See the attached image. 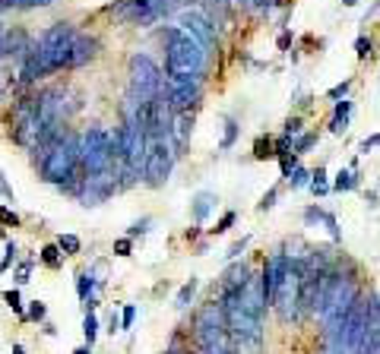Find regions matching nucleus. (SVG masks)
I'll list each match as a JSON object with an SVG mask.
<instances>
[{"label": "nucleus", "instance_id": "obj_1", "mask_svg": "<svg viewBox=\"0 0 380 354\" xmlns=\"http://www.w3.org/2000/svg\"><path fill=\"white\" fill-rule=\"evenodd\" d=\"M165 48V79L168 83H203L209 73V51L194 35L178 26H165L159 32Z\"/></svg>", "mask_w": 380, "mask_h": 354}, {"label": "nucleus", "instance_id": "obj_2", "mask_svg": "<svg viewBox=\"0 0 380 354\" xmlns=\"http://www.w3.org/2000/svg\"><path fill=\"white\" fill-rule=\"evenodd\" d=\"M39 174L41 181L51 183L61 193H73L76 183L83 181V165H79V133L67 130L61 143H54L51 149L39 158Z\"/></svg>", "mask_w": 380, "mask_h": 354}, {"label": "nucleus", "instance_id": "obj_3", "mask_svg": "<svg viewBox=\"0 0 380 354\" xmlns=\"http://www.w3.org/2000/svg\"><path fill=\"white\" fill-rule=\"evenodd\" d=\"M165 83L162 66L156 64V57L146 54V51H136L127 61V98L136 101V105H149L159 95V88Z\"/></svg>", "mask_w": 380, "mask_h": 354}, {"label": "nucleus", "instance_id": "obj_4", "mask_svg": "<svg viewBox=\"0 0 380 354\" xmlns=\"http://www.w3.org/2000/svg\"><path fill=\"white\" fill-rule=\"evenodd\" d=\"M190 342H194V348H231L229 329H225L216 298L194 310V316H190Z\"/></svg>", "mask_w": 380, "mask_h": 354}, {"label": "nucleus", "instance_id": "obj_5", "mask_svg": "<svg viewBox=\"0 0 380 354\" xmlns=\"http://www.w3.org/2000/svg\"><path fill=\"white\" fill-rule=\"evenodd\" d=\"M79 165H83V174H99L118 165V155H114L111 146V130L101 127V123H92V127L79 133Z\"/></svg>", "mask_w": 380, "mask_h": 354}, {"label": "nucleus", "instance_id": "obj_6", "mask_svg": "<svg viewBox=\"0 0 380 354\" xmlns=\"http://www.w3.org/2000/svg\"><path fill=\"white\" fill-rule=\"evenodd\" d=\"M273 310L282 326H298L301 323V263L289 260V266H285L273 298Z\"/></svg>", "mask_w": 380, "mask_h": 354}, {"label": "nucleus", "instance_id": "obj_7", "mask_svg": "<svg viewBox=\"0 0 380 354\" xmlns=\"http://www.w3.org/2000/svg\"><path fill=\"white\" fill-rule=\"evenodd\" d=\"M174 146L168 143V136H159V139H149L146 146V158H143V183L152 190L165 187L168 177H171V168H174Z\"/></svg>", "mask_w": 380, "mask_h": 354}, {"label": "nucleus", "instance_id": "obj_8", "mask_svg": "<svg viewBox=\"0 0 380 354\" xmlns=\"http://www.w3.org/2000/svg\"><path fill=\"white\" fill-rule=\"evenodd\" d=\"M114 193H118V165L108 168V171H99V174H83V181L76 183L70 196H76L79 206L92 209V206H101L108 203Z\"/></svg>", "mask_w": 380, "mask_h": 354}, {"label": "nucleus", "instance_id": "obj_9", "mask_svg": "<svg viewBox=\"0 0 380 354\" xmlns=\"http://www.w3.org/2000/svg\"><path fill=\"white\" fill-rule=\"evenodd\" d=\"M178 29H184L187 35H194L209 54L219 51V29L213 26V19H209L203 10H196V6H184V10L178 13Z\"/></svg>", "mask_w": 380, "mask_h": 354}, {"label": "nucleus", "instance_id": "obj_10", "mask_svg": "<svg viewBox=\"0 0 380 354\" xmlns=\"http://www.w3.org/2000/svg\"><path fill=\"white\" fill-rule=\"evenodd\" d=\"M165 101L171 114L196 111L203 101V83H168L165 79Z\"/></svg>", "mask_w": 380, "mask_h": 354}, {"label": "nucleus", "instance_id": "obj_11", "mask_svg": "<svg viewBox=\"0 0 380 354\" xmlns=\"http://www.w3.org/2000/svg\"><path fill=\"white\" fill-rule=\"evenodd\" d=\"M101 54V41L95 39V35H83L79 32L76 39H73V48H70V61H67V70H79V66L92 64L95 57Z\"/></svg>", "mask_w": 380, "mask_h": 354}, {"label": "nucleus", "instance_id": "obj_12", "mask_svg": "<svg viewBox=\"0 0 380 354\" xmlns=\"http://www.w3.org/2000/svg\"><path fill=\"white\" fill-rule=\"evenodd\" d=\"M194 136V111L187 114H171V130H168V143L174 146V152L181 155V149L190 143Z\"/></svg>", "mask_w": 380, "mask_h": 354}, {"label": "nucleus", "instance_id": "obj_13", "mask_svg": "<svg viewBox=\"0 0 380 354\" xmlns=\"http://www.w3.org/2000/svg\"><path fill=\"white\" fill-rule=\"evenodd\" d=\"M216 206H219V196L213 193V190H200V193H194V199H190V218H194V225H203V221L216 212Z\"/></svg>", "mask_w": 380, "mask_h": 354}, {"label": "nucleus", "instance_id": "obj_14", "mask_svg": "<svg viewBox=\"0 0 380 354\" xmlns=\"http://www.w3.org/2000/svg\"><path fill=\"white\" fill-rule=\"evenodd\" d=\"M251 263L241 256V260H231L229 266H225L222 278H219V288H244V282L251 278Z\"/></svg>", "mask_w": 380, "mask_h": 354}, {"label": "nucleus", "instance_id": "obj_15", "mask_svg": "<svg viewBox=\"0 0 380 354\" xmlns=\"http://www.w3.org/2000/svg\"><path fill=\"white\" fill-rule=\"evenodd\" d=\"M196 4H200V10L213 19L216 29H229V22H231V0H196Z\"/></svg>", "mask_w": 380, "mask_h": 354}, {"label": "nucleus", "instance_id": "obj_16", "mask_svg": "<svg viewBox=\"0 0 380 354\" xmlns=\"http://www.w3.org/2000/svg\"><path fill=\"white\" fill-rule=\"evenodd\" d=\"M352 111H355V101H352V98L333 101V117H330V133H333V136H342V133L349 130V121H352Z\"/></svg>", "mask_w": 380, "mask_h": 354}, {"label": "nucleus", "instance_id": "obj_17", "mask_svg": "<svg viewBox=\"0 0 380 354\" xmlns=\"http://www.w3.org/2000/svg\"><path fill=\"white\" fill-rule=\"evenodd\" d=\"M105 285V278H95V269H79L76 272V294H79V300H89V298H99V288Z\"/></svg>", "mask_w": 380, "mask_h": 354}, {"label": "nucleus", "instance_id": "obj_18", "mask_svg": "<svg viewBox=\"0 0 380 354\" xmlns=\"http://www.w3.org/2000/svg\"><path fill=\"white\" fill-rule=\"evenodd\" d=\"M358 187H361V171H352V168H339L330 181L333 193H352Z\"/></svg>", "mask_w": 380, "mask_h": 354}, {"label": "nucleus", "instance_id": "obj_19", "mask_svg": "<svg viewBox=\"0 0 380 354\" xmlns=\"http://www.w3.org/2000/svg\"><path fill=\"white\" fill-rule=\"evenodd\" d=\"M196 291H200V278H196V275H190L187 282L178 288V294H174V310H187L190 304H194Z\"/></svg>", "mask_w": 380, "mask_h": 354}, {"label": "nucleus", "instance_id": "obj_20", "mask_svg": "<svg viewBox=\"0 0 380 354\" xmlns=\"http://www.w3.org/2000/svg\"><path fill=\"white\" fill-rule=\"evenodd\" d=\"M308 190H311L314 196H326V193H333V190H330V174H326V168H324V165H317V168L311 171Z\"/></svg>", "mask_w": 380, "mask_h": 354}, {"label": "nucleus", "instance_id": "obj_21", "mask_svg": "<svg viewBox=\"0 0 380 354\" xmlns=\"http://www.w3.org/2000/svg\"><path fill=\"white\" fill-rule=\"evenodd\" d=\"M238 136H241V123H238V117H225V130H222V139H219V149L222 152H229V149H235V143H238Z\"/></svg>", "mask_w": 380, "mask_h": 354}, {"label": "nucleus", "instance_id": "obj_22", "mask_svg": "<svg viewBox=\"0 0 380 354\" xmlns=\"http://www.w3.org/2000/svg\"><path fill=\"white\" fill-rule=\"evenodd\" d=\"M317 143H320V133H317V130L298 133V136L291 139V152H295V155H308V152H311Z\"/></svg>", "mask_w": 380, "mask_h": 354}, {"label": "nucleus", "instance_id": "obj_23", "mask_svg": "<svg viewBox=\"0 0 380 354\" xmlns=\"http://www.w3.org/2000/svg\"><path fill=\"white\" fill-rule=\"evenodd\" d=\"M39 260L48 266V269H61L64 266V260H67V256L61 253V247H57V243H45V247H41V253H39Z\"/></svg>", "mask_w": 380, "mask_h": 354}, {"label": "nucleus", "instance_id": "obj_24", "mask_svg": "<svg viewBox=\"0 0 380 354\" xmlns=\"http://www.w3.org/2000/svg\"><path fill=\"white\" fill-rule=\"evenodd\" d=\"M4 304L19 316V323H26V304H23V294H19V288H16V285L6 288V291H4Z\"/></svg>", "mask_w": 380, "mask_h": 354}, {"label": "nucleus", "instance_id": "obj_25", "mask_svg": "<svg viewBox=\"0 0 380 354\" xmlns=\"http://www.w3.org/2000/svg\"><path fill=\"white\" fill-rule=\"evenodd\" d=\"M99 332H101V323H99V316H95V310H86V316H83V338H86V345H95Z\"/></svg>", "mask_w": 380, "mask_h": 354}, {"label": "nucleus", "instance_id": "obj_26", "mask_svg": "<svg viewBox=\"0 0 380 354\" xmlns=\"http://www.w3.org/2000/svg\"><path fill=\"white\" fill-rule=\"evenodd\" d=\"M16 260H19V247H16V241L6 238V243H4V260H0V278L6 275V269H10V266H16Z\"/></svg>", "mask_w": 380, "mask_h": 354}, {"label": "nucleus", "instance_id": "obj_27", "mask_svg": "<svg viewBox=\"0 0 380 354\" xmlns=\"http://www.w3.org/2000/svg\"><path fill=\"white\" fill-rule=\"evenodd\" d=\"M32 269H35V260H16V269H13V282H16V288L32 282Z\"/></svg>", "mask_w": 380, "mask_h": 354}, {"label": "nucleus", "instance_id": "obj_28", "mask_svg": "<svg viewBox=\"0 0 380 354\" xmlns=\"http://www.w3.org/2000/svg\"><path fill=\"white\" fill-rule=\"evenodd\" d=\"M16 76H13V73H4L0 70V105H4V101H10V98H16Z\"/></svg>", "mask_w": 380, "mask_h": 354}, {"label": "nucleus", "instance_id": "obj_29", "mask_svg": "<svg viewBox=\"0 0 380 354\" xmlns=\"http://www.w3.org/2000/svg\"><path fill=\"white\" fill-rule=\"evenodd\" d=\"M235 221H238V212H235V209H229L222 218L216 221V228H209L206 234H209V238H219V234H229L231 228H235Z\"/></svg>", "mask_w": 380, "mask_h": 354}, {"label": "nucleus", "instance_id": "obj_30", "mask_svg": "<svg viewBox=\"0 0 380 354\" xmlns=\"http://www.w3.org/2000/svg\"><path fill=\"white\" fill-rule=\"evenodd\" d=\"M51 4H57V0H4V10H41Z\"/></svg>", "mask_w": 380, "mask_h": 354}, {"label": "nucleus", "instance_id": "obj_31", "mask_svg": "<svg viewBox=\"0 0 380 354\" xmlns=\"http://www.w3.org/2000/svg\"><path fill=\"white\" fill-rule=\"evenodd\" d=\"M54 243L61 247V253H64V256H76L79 250H83V241H79L76 234H61V238H57Z\"/></svg>", "mask_w": 380, "mask_h": 354}, {"label": "nucleus", "instance_id": "obj_32", "mask_svg": "<svg viewBox=\"0 0 380 354\" xmlns=\"http://www.w3.org/2000/svg\"><path fill=\"white\" fill-rule=\"evenodd\" d=\"M48 320V304L45 300H29V310H26V323H45Z\"/></svg>", "mask_w": 380, "mask_h": 354}, {"label": "nucleus", "instance_id": "obj_33", "mask_svg": "<svg viewBox=\"0 0 380 354\" xmlns=\"http://www.w3.org/2000/svg\"><path fill=\"white\" fill-rule=\"evenodd\" d=\"M152 225H156V218H152V216H143V218H136L134 225L127 228V238H130V241L143 238V234H149V231H152Z\"/></svg>", "mask_w": 380, "mask_h": 354}, {"label": "nucleus", "instance_id": "obj_34", "mask_svg": "<svg viewBox=\"0 0 380 354\" xmlns=\"http://www.w3.org/2000/svg\"><path fill=\"white\" fill-rule=\"evenodd\" d=\"M355 57L358 61H371L374 57V39L371 35H358L355 39Z\"/></svg>", "mask_w": 380, "mask_h": 354}, {"label": "nucleus", "instance_id": "obj_35", "mask_svg": "<svg viewBox=\"0 0 380 354\" xmlns=\"http://www.w3.org/2000/svg\"><path fill=\"white\" fill-rule=\"evenodd\" d=\"M254 158H257V161L276 158V152H273V136H257V143H254Z\"/></svg>", "mask_w": 380, "mask_h": 354}, {"label": "nucleus", "instance_id": "obj_36", "mask_svg": "<svg viewBox=\"0 0 380 354\" xmlns=\"http://www.w3.org/2000/svg\"><path fill=\"white\" fill-rule=\"evenodd\" d=\"M352 86H355V79H352V76H346L342 83H336L333 88H326V98H330V101H342V98H349Z\"/></svg>", "mask_w": 380, "mask_h": 354}, {"label": "nucleus", "instance_id": "obj_37", "mask_svg": "<svg viewBox=\"0 0 380 354\" xmlns=\"http://www.w3.org/2000/svg\"><path fill=\"white\" fill-rule=\"evenodd\" d=\"M320 225L326 228V234H330V241H333V243H342V228H339V218H336L333 212H326V209H324V221H320Z\"/></svg>", "mask_w": 380, "mask_h": 354}, {"label": "nucleus", "instance_id": "obj_38", "mask_svg": "<svg viewBox=\"0 0 380 354\" xmlns=\"http://www.w3.org/2000/svg\"><path fill=\"white\" fill-rule=\"evenodd\" d=\"M298 133H304V117H301V114H291V117H285V123H282V136L295 139Z\"/></svg>", "mask_w": 380, "mask_h": 354}, {"label": "nucleus", "instance_id": "obj_39", "mask_svg": "<svg viewBox=\"0 0 380 354\" xmlns=\"http://www.w3.org/2000/svg\"><path fill=\"white\" fill-rule=\"evenodd\" d=\"M308 181H311V168H304V165H298L295 171L289 174V187L291 190H304V187H308Z\"/></svg>", "mask_w": 380, "mask_h": 354}, {"label": "nucleus", "instance_id": "obj_40", "mask_svg": "<svg viewBox=\"0 0 380 354\" xmlns=\"http://www.w3.org/2000/svg\"><path fill=\"white\" fill-rule=\"evenodd\" d=\"M279 196H282V190H279V187H269L266 193L260 196L257 212H273V209H276V203H279Z\"/></svg>", "mask_w": 380, "mask_h": 354}, {"label": "nucleus", "instance_id": "obj_41", "mask_svg": "<svg viewBox=\"0 0 380 354\" xmlns=\"http://www.w3.org/2000/svg\"><path fill=\"white\" fill-rule=\"evenodd\" d=\"M247 247H251V234H244L241 241H235L229 247V253H225V263H231V260H241V256L247 253Z\"/></svg>", "mask_w": 380, "mask_h": 354}, {"label": "nucleus", "instance_id": "obj_42", "mask_svg": "<svg viewBox=\"0 0 380 354\" xmlns=\"http://www.w3.org/2000/svg\"><path fill=\"white\" fill-rule=\"evenodd\" d=\"M298 165H301V155H295V152L282 155V158H279V171H282V181H289V174L295 171Z\"/></svg>", "mask_w": 380, "mask_h": 354}, {"label": "nucleus", "instance_id": "obj_43", "mask_svg": "<svg viewBox=\"0 0 380 354\" xmlns=\"http://www.w3.org/2000/svg\"><path fill=\"white\" fill-rule=\"evenodd\" d=\"M134 323H136V304H124L121 307V332L134 329Z\"/></svg>", "mask_w": 380, "mask_h": 354}, {"label": "nucleus", "instance_id": "obj_44", "mask_svg": "<svg viewBox=\"0 0 380 354\" xmlns=\"http://www.w3.org/2000/svg\"><path fill=\"white\" fill-rule=\"evenodd\" d=\"M111 253H114V256H121V260H127V256L134 253V241H130L127 234H124V238H118V241H114Z\"/></svg>", "mask_w": 380, "mask_h": 354}, {"label": "nucleus", "instance_id": "obj_45", "mask_svg": "<svg viewBox=\"0 0 380 354\" xmlns=\"http://www.w3.org/2000/svg\"><path fill=\"white\" fill-rule=\"evenodd\" d=\"M0 225H4V228H23V218H19L13 209L0 206Z\"/></svg>", "mask_w": 380, "mask_h": 354}, {"label": "nucleus", "instance_id": "obj_46", "mask_svg": "<svg viewBox=\"0 0 380 354\" xmlns=\"http://www.w3.org/2000/svg\"><path fill=\"white\" fill-rule=\"evenodd\" d=\"M301 216H304V225H308V228H317L320 221H324V209H320V206H308Z\"/></svg>", "mask_w": 380, "mask_h": 354}, {"label": "nucleus", "instance_id": "obj_47", "mask_svg": "<svg viewBox=\"0 0 380 354\" xmlns=\"http://www.w3.org/2000/svg\"><path fill=\"white\" fill-rule=\"evenodd\" d=\"M374 149H380V133H371V136H364L358 143V155H371Z\"/></svg>", "mask_w": 380, "mask_h": 354}, {"label": "nucleus", "instance_id": "obj_48", "mask_svg": "<svg viewBox=\"0 0 380 354\" xmlns=\"http://www.w3.org/2000/svg\"><path fill=\"white\" fill-rule=\"evenodd\" d=\"M0 196L6 199V203H16V193H13V183L6 181V174H4V168H0Z\"/></svg>", "mask_w": 380, "mask_h": 354}, {"label": "nucleus", "instance_id": "obj_49", "mask_svg": "<svg viewBox=\"0 0 380 354\" xmlns=\"http://www.w3.org/2000/svg\"><path fill=\"white\" fill-rule=\"evenodd\" d=\"M273 152H276V158L289 155V152H291V139H289V136H276V139H273Z\"/></svg>", "mask_w": 380, "mask_h": 354}, {"label": "nucleus", "instance_id": "obj_50", "mask_svg": "<svg viewBox=\"0 0 380 354\" xmlns=\"http://www.w3.org/2000/svg\"><path fill=\"white\" fill-rule=\"evenodd\" d=\"M108 335H118V332H121V313H118V310H111V313H108Z\"/></svg>", "mask_w": 380, "mask_h": 354}, {"label": "nucleus", "instance_id": "obj_51", "mask_svg": "<svg viewBox=\"0 0 380 354\" xmlns=\"http://www.w3.org/2000/svg\"><path fill=\"white\" fill-rule=\"evenodd\" d=\"M6 61V26L0 22V64Z\"/></svg>", "mask_w": 380, "mask_h": 354}, {"label": "nucleus", "instance_id": "obj_52", "mask_svg": "<svg viewBox=\"0 0 380 354\" xmlns=\"http://www.w3.org/2000/svg\"><path fill=\"white\" fill-rule=\"evenodd\" d=\"M364 203H368V209H377V206H380V193H377V190H368V193H364Z\"/></svg>", "mask_w": 380, "mask_h": 354}, {"label": "nucleus", "instance_id": "obj_53", "mask_svg": "<svg viewBox=\"0 0 380 354\" xmlns=\"http://www.w3.org/2000/svg\"><path fill=\"white\" fill-rule=\"evenodd\" d=\"M200 228H203V225H190V228H184V241H190V243H194V241H196V238H200V234H203Z\"/></svg>", "mask_w": 380, "mask_h": 354}, {"label": "nucleus", "instance_id": "obj_54", "mask_svg": "<svg viewBox=\"0 0 380 354\" xmlns=\"http://www.w3.org/2000/svg\"><path fill=\"white\" fill-rule=\"evenodd\" d=\"M41 332L54 338V335H57V326H54V323H51V320H45V323H41Z\"/></svg>", "mask_w": 380, "mask_h": 354}, {"label": "nucleus", "instance_id": "obj_55", "mask_svg": "<svg viewBox=\"0 0 380 354\" xmlns=\"http://www.w3.org/2000/svg\"><path fill=\"white\" fill-rule=\"evenodd\" d=\"M276 44H279V51H289V44H291V35H289V32H282V35H279V41H276Z\"/></svg>", "mask_w": 380, "mask_h": 354}, {"label": "nucleus", "instance_id": "obj_56", "mask_svg": "<svg viewBox=\"0 0 380 354\" xmlns=\"http://www.w3.org/2000/svg\"><path fill=\"white\" fill-rule=\"evenodd\" d=\"M70 354H92V345H79V348H73Z\"/></svg>", "mask_w": 380, "mask_h": 354}, {"label": "nucleus", "instance_id": "obj_57", "mask_svg": "<svg viewBox=\"0 0 380 354\" xmlns=\"http://www.w3.org/2000/svg\"><path fill=\"white\" fill-rule=\"evenodd\" d=\"M10 354H26V348H23V345L16 342V345H13V348H10Z\"/></svg>", "mask_w": 380, "mask_h": 354}, {"label": "nucleus", "instance_id": "obj_58", "mask_svg": "<svg viewBox=\"0 0 380 354\" xmlns=\"http://www.w3.org/2000/svg\"><path fill=\"white\" fill-rule=\"evenodd\" d=\"M361 0H342V6H358Z\"/></svg>", "mask_w": 380, "mask_h": 354}, {"label": "nucleus", "instance_id": "obj_59", "mask_svg": "<svg viewBox=\"0 0 380 354\" xmlns=\"http://www.w3.org/2000/svg\"><path fill=\"white\" fill-rule=\"evenodd\" d=\"M0 238H4V241H6V228H4V225H0Z\"/></svg>", "mask_w": 380, "mask_h": 354}, {"label": "nucleus", "instance_id": "obj_60", "mask_svg": "<svg viewBox=\"0 0 380 354\" xmlns=\"http://www.w3.org/2000/svg\"><path fill=\"white\" fill-rule=\"evenodd\" d=\"M377 88H380V83H377Z\"/></svg>", "mask_w": 380, "mask_h": 354}, {"label": "nucleus", "instance_id": "obj_61", "mask_svg": "<svg viewBox=\"0 0 380 354\" xmlns=\"http://www.w3.org/2000/svg\"><path fill=\"white\" fill-rule=\"evenodd\" d=\"M377 6H380V4H377Z\"/></svg>", "mask_w": 380, "mask_h": 354}]
</instances>
